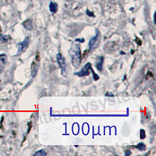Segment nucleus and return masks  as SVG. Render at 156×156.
Wrapping results in <instances>:
<instances>
[{
  "label": "nucleus",
  "mask_w": 156,
  "mask_h": 156,
  "mask_svg": "<svg viewBox=\"0 0 156 156\" xmlns=\"http://www.w3.org/2000/svg\"><path fill=\"white\" fill-rule=\"evenodd\" d=\"M69 54L71 56V60H72V64L75 68L78 67L80 65L82 58H81V50H80V43L74 42L70 49L69 51Z\"/></svg>",
  "instance_id": "obj_1"
},
{
  "label": "nucleus",
  "mask_w": 156,
  "mask_h": 156,
  "mask_svg": "<svg viewBox=\"0 0 156 156\" xmlns=\"http://www.w3.org/2000/svg\"><path fill=\"white\" fill-rule=\"evenodd\" d=\"M127 115H109V114H60V115H51L54 117H121L126 116Z\"/></svg>",
  "instance_id": "obj_2"
},
{
  "label": "nucleus",
  "mask_w": 156,
  "mask_h": 156,
  "mask_svg": "<svg viewBox=\"0 0 156 156\" xmlns=\"http://www.w3.org/2000/svg\"><path fill=\"white\" fill-rule=\"evenodd\" d=\"M91 69H92L91 63H90V62H87V63H86L85 65L83 66L81 70H80L79 72H76V73H74V75H76V76H88V75L90 74V72Z\"/></svg>",
  "instance_id": "obj_3"
},
{
  "label": "nucleus",
  "mask_w": 156,
  "mask_h": 156,
  "mask_svg": "<svg viewBox=\"0 0 156 156\" xmlns=\"http://www.w3.org/2000/svg\"><path fill=\"white\" fill-rule=\"evenodd\" d=\"M29 43H30V39H29L28 37H25V39L21 42L18 43V50H17V53H16V55L21 54L23 51H24L25 50L27 49V48L28 47Z\"/></svg>",
  "instance_id": "obj_4"
},
{
  "label": "nucleus",
  "mask_w": 156,
  "mask_h": 156,
  "mask_svg": "<svg viewBox=\"0 0 156 156\" xmlns=\"http://www.w3.org/2000/svg\"><path fill=\"white\" fill-rule=\"evenodd\" d=\"M100 40V33L99 31L98 30H96V34L92 37V38L90 39V41H89L88 43V47H89V49L90 50H92L97 46L98 42Z\"/></svg>",
  "instance_id": "obj_5"
},
{
  "label": "nucleus",
  "mask_w": 156,
  "mask_h": 156,
  "mask_svg": "<svg viewBox=\"0 0 156 156\" xmlns=\"http://www.w3.org/2000/svg\"><path fill=\"white\" fill-rule=\"evenodd\" d=\"M56 60L58 64V66L60 67V69H62V72L66 70V61H65V58L64 57L62 56V55L61 53H58L56 55Z\"/></svg>",
  "instance_id": "obj_6"
},
{
  "label": "nucleus",
  "mask_w": 156,
  "mask_h": 156,
  "mask_svg": "<svg viewBox=\"0 0 156 156\" xmlns=\"http://www.w3.org/2000/svg\"><path fill=\"white\" fill-rule=\"evenodd\" d=\"M103 62H104V57L103 56H98L96 59L95 62V67L98 71H102L103 69Z\"/></svg>",
  "instance_id": "obj_7"
},
{
  "label": "nucleus",
  "mask_w": 156,
  "mask_h": 156,
  "mask_svg": "<svg viewBox=\"0 0 156 156\" xmlns=\"http://www.w3.org/2000/svg\"><path fill=\"white\" fill-rule=\"evenodd\" d=\"M37 71H38V65L35 61H33L31 62V65H30V73H31L33 77H34L37 75Z\"/></svg>",
  "instance_id": "obj_8"
},
{
  "label": "nucleus",
  "mask_w": 156,
  "mask_h": 156,
  "mask_svg": "<svg viewBox=\"0 0 156 156\" xmlns=\"http://www.w3.org/2000/svg\"><path fill=\"white\" fill-rule=\"evenodd\" d=\"M23 26L27 30H31L33 28V21H32V19H27V20H25L23 23Z\"/></svg>",
  "instance_id": "obj_9"
},
{
  "label": "nucleus",
  "mask_w": 156,
  "mask_h": 156,
  "mask_svg": "<svg viewBox=\"0 0 156 156\" xmlns=\"http://www.w3.org/2000/svg\"><path fill=\"white\" fill-rule=\"evenodd\" d=\"M49 10L52 13H55L58 10V4L55 2H51L49 4Z\"/></svg>",
  "instance_id": "obj_10"
},
{
  "label": "nucleus",
  "mask_w": 156,
  "mask_h": 156,
  "mask_svg": "<svg viewBox=\"0 0 156 156\" xmlns=\"http://www.w3.org/2000/svg\"><path fill=\"white\" fill-rule=\"evenodd\" d=\"M47 154L46 151H44V149H41V150H39V151H36L34 154V156H45Z\"/></svg>",
  "instance_id": "obj_11"
},
{
  "label": "nucleus",
  "mask_w": 156,
  "mask_h": 156,
  "mask_svg": "<svg viewBox=\"0 0 156 156\" xmlns=\"http://www.w3.org/2000/svg\"><path fill=\"white\" fill-rule=\"evenodd\" d=\"M136 147L140 151H145L146 150V146L144 143H139L137 145H136Z\"/></svg>",
  "instance_id": "obj_12"
},
{
  "label": "nucleus",
  "mask_w": 156,
  "mask_h": 156,
  "mask_svg": "<svg viewBox=\"0 0 156 156\" xmlns=\"http://www.w3.org/2000/svg\"><path fill=\"white\" fill-rule=\"evenodd\" d=\"M91 72H92V73H93V76H94V80H98V79H99V76H98L97 74H96L95 73V72H94V70H93V69H91Z\"/></svg>",
  "instance_id": "obj_13"
},
{
  "label": "nucleus",
  "mask_w": 156,
  "mask_h": 156,
  "mask_svg": "<svg viewBox=\"0 0 156 156\" xmlns=\"http://www.w3.org/2000/svg\"><path fill=\"white\" fill-rule=\"evenodd\" d=\"M145 136H146V134L144 129H140V138L144 139L145 138Z\"/></svg>",
  "instance_id": "obj_14"
},
{
  "label": "nucleus",
  "mask_w": 156,
  "mask_h": 156,
  "mask_svg": "<svg viewBox=\"0 0 156 156\" xmlns=\"http://www.w3.org/2000/svg\"><path fill=\"white\" fill-rule=\"evenodd\" d=\"M91 12H90V11H89V10H87V14L88 15V16H94V13H91Z\"/></svg>",
  "instance_id": "obj_15"
},
{
  "label": "nucleus",
  "mask_w": 156,
  "mask_h": 156,
  "mask_svg": "<svg viewBox=\"0 0 156 156\" xmlns=\"http://www.w3.org/2000/svg\"><path fill=\"white\" fill-rule=\"evenodd\" d=\"M76 41H79V42L80 43H83L84 42V39H80V38H77L76 40Z\"/></svg>",
  "instance_id": "obj_16"
},
{
  "label": "nucleus",
  "mask_w": 156,
  "mask_h": 156,
  "mask_svg": "<svg viewBox=\"0 0 156 156\" xmlns=\"http://www.w3.org/2000/svg\"><path fill=\"white\" fill-rule=\"evenodd\" d=\"M131 154V152H130V151H126V153H125V155H129V154Z\"/></svg>",
  "instance_id": "obj_17"
}]
</instances>
